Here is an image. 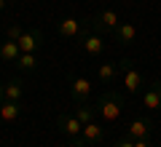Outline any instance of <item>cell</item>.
I'll return each mask as SVG.
<instances>
[{
  "label": "cell",
  "mask_w": 161,
  "mask_h": 147,
  "mask_svg": "<svg viewBox=\"0 0 161 147\" xmlns=\"http://www.w3.org/2000/svg\"><path fill=\"white\" fill-rule=\"evenodd\" d=\"M16 43H19V51H22V54H38V48L43 45V32H40L38 27L24 29L22 38H19Z\"/></svg>",
  "instance_id": "obj_5"
},
{
  "label": "cell",
  "mask_w": 161,
  "mask_h": 147,
  "mask_svg": "<svg viewBox=\"0 0 161 147\" xmlns=\"http://www.w3.org/2000/svg\"><path fill=\"white\" fill-rule=\"evenodd\" d=\"M14 64H16V70H22V72H30V70L38 67V54H19V59Z\"/></svg>",
  "instance_id": "obj_18"
},
{
  "label": "cell",
  "mask_w": 161,
  "mask_h": 147,
  "mask_svg": "<svg viewBox=\"0 0 161 147\" xmlns=\"http://www.w3.org/2000/svg\"><path fill=\"white\" fill-rule=\"evenodd\" d=\"M19 54H22V51H19V43H16V40L8 38L6 43H0V62L11 64V62H16V59H19Z\"/></svg>",
  "instance_id": "obj_15"
},
{
  "label": "cell",
  "mask_w": 161,
  "mask_h": 147,
  "mask_svg": "<svg viewBox=\"0 0 161 147\" xmlns=\"http://www.w3.org/2000/svg\"><path fill=\"white\" fill-rule=\"evenodd\" d=\"M80 136H83L86 144H99L102 136H105V131H102V126H99L97 120H92V123H86L83 129H80Z\"/></svg>",
  "instance_id": "obj_12"
},
{
  "label": "cell",
  "mask_w": 161,
  "mask_h": 147,
  "mask_svg": "<svg viewBox=\"0 0 161 147\" xmlns=\"http://www.w3.org/2000/svg\"><path fill=\"white\" fill-rule=\"evenodd\" d=\"M118 70L124 72V86H126V91L129 94H140V88H142V72L134 67V62L129 56H124L118 62Z\"/></svg>",
  "instance_id": "obj_3"
},
{
  "label": "cell",
  "mask_w": 161,
  "mask_h": 147,
  "mask_svg": "<svg viewBox=\"0 0 161 147\" xmlns=\"http://www.w3.org/2000/svg\"><path fill=\"white\" fill-rule=\"evenodd\" d=\"M70 96H73L75 104L89 102V96H92V83H89L86 78H70Z\"/></svg>",
  "instance_id": "obj_6"
},
{
  "label": "cell",
  "mask_w": 161,
  "mask_h": 147,
  "mask_svg": "<svg viewBox=\"0 0 161 147\" xmlns=\"http://www.w3.org/2000/svg\"><path fill=\"white\" fill-rule=\"evenodd\" d=\"M19 115H22V102H11V99H6V102L0 104V120H3V123H14Z\"/></svg>",
  "instance_id": "obj_13"
},
{
  "label": "cell",
  "mask_w": 161,
  "mask_h": 147,
  "mask_svg": "<svg viewBox=\"0 0 161 147\" xmlns=\"http://www.w3.org/2000/svg\"><path fill=\"white\" fill-rule=\"evenodd\" d=\"M6 8H8V0H0V13L6 11Z\"/></svg>",
  "instance_id": "obj_22"
},
{
  "label": "cell",
  "mask_w": 161,
  "mask_h": 147,
  "mask_svg": "<svg viewBox=\"0 0 161 147\" xmlns=\"http://www.w3.org/2000/svg\"><path fill=\"white\" fill-rule=\"evenodd\" d=\"M22 32H24V29L19 27V24H11V27H8V38H11V40H19V38H22Z\"/></svg>",
  "instance_id": "obj_19"
},
{
  "label": "cell",
  "mask_w": 161,
  "mask_h": 147,
  "mask_svg": "<svg viewBox=\"0 0 161 147\" xmlns=\"http://www.w3.org/2000/svg\"><path fill=\"white\" fill-rule=\"evenodd\" d=\"M97 78L102 80V83H113V80L118 78V62H102L97 67Z\"/></svg>",
  "instance_id": "obj_16"
},
{
  "label": "cell",
  "mask_w": 161,
  "mask_h": 147,
  "mask_svg": "<svg viewBox=\"0 0 161 147\" xmlns=\"http://www.w3.org/2000/svg\"><path fill=\"white\" fill-rule=\"evenodd\" d=\"M8 3H16V0H8Z\"/></svg>",
  "instance_id": "obj_24"
},
{
  "label": "cell",
  "mask_w": 161,
  "mask_h": 147,
  "mask_svg": "<svg viewBox=\"0 0 161 147\" xmlns=\"http://www.w3.org/2000/svg\"><path fill=\"white\" fill-rule=\"evenodd\" d=\"M73 115L80 120V126H86V123H92V120L97 118V107H94V104H89V102H83V104H78V107H75Z\"/></svg>",
  "instance_id": "obj_17"
},
{
  "label": "cell",
  "mask_w": 161,
  "mask_h": 147,
  "mask_svg": "<svg viewBox=\"0 0 161 147\" xmlns=\"http://www.w3.org/2000/svg\"><path fill=\"white\" fill-rule=\"evenodd\" d=\"M97 115L105 120V123H115V120L121 118V113H124V99H121L118 91H105L102 96L97 99Z\"/></svg>",
  "instance_id": "obj_1"
},
{
  "label": "cell",
  "mask_w": 161,
  "mask_h": 147,
  "mask_svg": "<svg viewBox=\"0 0 161 147\" xmlns=\"http://www.w3.org/2000/svg\"><path fill=\"white\" fill-rule=\"evenodd\" d=\"M142 104H145V110H161V80H153L148 86V91L142 96Z\"/></svg>",
  "instance_id": "obj_10"
},
{
  "label": "cell",
  "mask_w": 161,
  "mask_h": 147,
  "mask_svg": "<svg viewBox=\"0 0 161 147\" xmlns=\"http://www.w3.org/2000/svg\"><path fill=\"white\" fill-rule=\"evenodd\" d=\"M134 147H153V144H150V139L145 136V139H134Z\"/></svg>",
  "instance_id": "obj_21"
},
{
  "label": "cell",
  "mask_w": 161,
  "mask_h": 147,
  "mask_svg": "<svg viewBox=\"0 0 161 147\" xmlns=\"http://www.w3.org/2000/svg\"><path fill=\"white\" fill-rule=\"evenodd\" d=\"M22 94H24L22 78H11L6 86H3V96H6V99H11V102H22Z\"/></svg>",
  "instance_id": "obj_14"
},
{
  "label": "cell",
  "mask_w": 161,
  "mask_h": 147,
  "mask_svg": "<svg viewBox=\"0 0 161 147\" xmlns=\"http://www.w3.org/2000/svg\"><path fill=\"white\" fill-rule=\"evenodd\" d=\"M57 129L62 131L64 136H80V120L75 118V115H70V113H59V118H57Z\"/></svg>",
  "instance_id": "obj_7"
},
{
  "label": "cell",
  "mask_w": 161,
  "mask_h": 147,
  "mask_svg": "<svg viewBox=\"0 0 161 147\" xmlns=\"http://www.w3.org/2000/svg\"><path fill=\"white\" fill-rule=\"evenodd\" d=\"M113 147H134V139H132V136H126V134H124V136H121V139L115 142Z\"/></svg>",
  "instance_id": "obj_20"
},
{
  "label": "cell",
  "mask_w": 161,
  "mask_h": 147,
  "mask_svg": "<svg viewBox=\"0 0 161 147\" xmlns=\"http://www.w3.org/2000/svg\"><path fill=\"white\" fill-rule=\"evenodd\" d=\"M113 38L118 40V43L129 45V43H134V38H137V27H134L132 22H121L118 27L113 29Z\"/></svg>",
  "instance_id": "obj_11"
},
{
  "label": "cell",
  "mask_w": 161,
  "mask_h": 147,
  "mask_svg": "<svg viewBox=\"0 0 161 147\" xmlns=\"http://www.w3.org/2000/svg\"><path fill=\"white\" fill-rule=\"evenodd\" d=\"M80 43V48H83V51L89 54V56H102V51H105V43H102V35L99 32H94L92 27H89V22L86 19H83V29H80V35L78 38H75Z\"/></svg>",
  "instance_id": "obj_2"
},
{
  "label": "cell",
  "mask_w": 161,
  "mask_h": 147,
  "mask_svg": "<svg viewBox=\"0 0 161 147\" xmlns=\"http://www.w3.org/2000/svg\"><path fill=\"white\" fill-rule=\"evenodd\" d=\"M150 131H153V123L148 118H134L126 126V136H132V139H145V136H150Z\"/></svg>",
  "instance_id": "obj_8"
},
{
  "label": "cell",
  "mask_w": 161,
  "mask_h": 147,
  "mask_svg": "<svg viewBox=\"0 0 161 147\" xmlns=\"http://www.w3.org/2000/svg\"><path fill=\"white\" fill-rule=\"evenodd\" d=\"M86 22H89V27H92L94 32H113V29L121 24V19H118V13H115V11L105 8V11H99L97 16L86 19Z\"/></svg>",
  "instance_id": "obj_4"
},
{
  "label": "cell",
  "mask_w": 161,
  "mask_h": 147,
  "mask_svg": "<svg viewBox=\"0 0 161 147\" xmlns=\"http://www.w3.org/2000/svg\"><path fill=\"white\" fill-rule=\"evenodd\" d=\"M80 29H83V22H78L75 16H64V19H59V35H62V38L75 40V38L80 35Z\"/></svg>",
  "instance_id": "obj_9"
},
{
  "label": "cell",
  "mask_w": 161,
  "mask_h": 147,
  "mask_svg": "<svg viewBox=\"0 0 161 147\" xmlns=\"http://www.w3.org/2000/svg\"><path fill=\"white\" fill-rule=\"evenodd\" d=\"M6 102V96H3V83H0V104Z\"/></svg>",
  "instance_id": "obj_23"
}]
</instances>
